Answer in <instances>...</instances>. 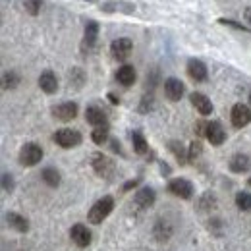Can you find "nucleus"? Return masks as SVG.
Instances as JSON below:
<instances>
[{"instance_id": "nucleus-1", "label": "nucleus", "mask_w": 251, "mask_h": 251, "mask_svg": "<svg viewBox=\"0 0 251 251\" xmlns=\"http://www.w3.org/2000/svg\"><path fill=\"white\" fill-rule=\"evenodd\" d=\"M112 209H114V199L110 195H104L102 199H99L93 207H91V211H89V222L91 224H100L102 220L112 213Z\"/></svg>"}, {"instance_id": "nucleus-2", "label": "nucleus", "mask_w": 251, "mask_h": 251, "mask_svg": "<svg viewBox=\"0 0 251 251\" xmlns=\"http://www.w3.org/2000/svg\"><path fill=\"white\" fill-rule=\"evenodd\" d=\"M54 143L60 145L64 149H72V147H77L81 143V133L77 129H72V127H62L54 133Z\"/></svg>"}, {"instance_id": "nucleus-3", "label": "nucleus", "mask_w": 251, "mask_h": 251, "mask_svg": "<svg viewBox=\"0 0 251 251\" xmlns=\"http://www.w3.org/2000/svg\"><path fill=\"white\" fill-rule=\"evenodd\" d=\"M43 155L45 153H43L41 145H37V143H25L22 147V151H20V162L24 166H35V164H39L43 160Z\"/></svg>"}, {"instance_id": "nucleus-4", "label": "nucleus", "mask_w": 251, "mask_h": 251, "mask_svg": "<svg viewBox=\"0 0 251 251\" xmlns=\"http://www.w3.org/2000/svg\"><path fill=\"white\" fill-rule=\"evenodd\" d=\"M91 164H93V170L100 176V178H110V176L114 174V170H116L114 162H112L108 157H104L102 153H95Z\"/></svg>"}, {"instance_id": "nucleus-5", "label": "nucleus", "mask_w": 251, "mask_h": 251, "mask_svg": "<svg viewBox=\"0 0 251 251\" xmlns=\"http://www.w3.org/2000/svg\"><path fill=\"white\" fill-rule=\"evenodd\" d=\"M230 118H232V126H234V127L242 129V127H246V126L251 122V108L248 104L238 102V104H234Z\"/></svg>"}, {"instance_id": "nucleus-6", "label": "nucleus", "mask_w": 251, "mask_h": 251, "mask_svg": "<svg viewBox=\"0 0 251 251\" xmlns=\"http://www.w3.org/2000/svg\"><path fill=\"white\" fill-rule=\"evenodd\" d=\"M168 191H170L172 195H176V197L191 199V195H193V186H191V182L186 180V178H174V180H170V184H168Z\"/></svg>"}, {"instance_id": "nucleus-7", "label": "nucleus", "mask_w": 251, "mask_h": 251, "mask_svg": "<svg viewBox=\"0 0 251 251\" xmlns=\"http://www.w3.org/2000/svg\"><path fill=\"white\" fill-rule=\"evenodd\" d=\"M131 49H133V43H131V39H127V37H120V39L112 41V45H110V52H112V56L118 58V60H126V58L129 56Z\"/></svg>"}, {"instance_id": "nucleus-8", "label": "nucleus", "mask_w": 251, "mask_h": 251, "mask_svg": "<svg viewBox=\"0 0 251 251\" xmlns=\"http://www.w3.org/2000/svg\"><path fill=\"white\" fill-rule=\"evenodd\" d=\"M77 110L79 108H77L75 102H62V104L52 108V116L56 120H60V122H70V120H74L77 116Z\"/></svg>"}, {"instance_id": "nucleus-9", "label": "nucleus", "mask_w": 251, "mask_h": 251, "mask_svg": "<svg viewBox=\"0 0 251 251\" xmlns=\"http://www.w3.org/2000/svg\"><path fill=\"white\" fill-rule=\"evenodd\" d=\"M70 236H72V242H75V246L79 248H87L91 244V232L83 224H74L70 230Z\"/></svg>"}, {"instance_id": "nucleus-10", "label": "nucleus", "mask_w": 251, "mask_h": 251, "mask_svg": "<svg viewBox=\"0 0 251 251\" xmlns=\"http://www.w3.org/2000/svg\"><path fill=\"white\" fill-rule=\"evenodd\" d=\"M186 91V87H184V83L178 79V77H168L166 81H164V95L170 99V100H180L182 99V95Z\"/></svg>"}, {"instance_id": "nucleus-11", "label": "nucleus", "mask_w": 251, "mask_h": 251, "mask_svg": "<svg viewBox=\"0 0 251 251\" xmlns=\"http://www.w3.org/2000/svg\"><path fill=\"white\" fill-rule=\"evenodd\" d=\"M191 104L195 106V110L201 114V116H209V114H213V102H211V99L207 97V95L203 93H191Z\"/></svg>"}, {"instance_id": "nucleus-12", "label": "nucleus", "mask_w": 251, "mask_h": 251, "mask_svg": "<svg viewBox=\"0 0 251 251\" xmlns=\"http://www.w3.org/2000/svg\"><path fill=\"white\" fill-rule=\"evenodd\" d=\"M39 87H41L47 95L56 93V91H58V79H56V75H54L50 70L43 72L41 77H39Z\"/></svg>"}, {"instance_id": "nucleus-13", "label": "nucleus", "mask_w": 251, "mask_h": 251, "mask_svg": "<svg viewBox=\"0 0 251 251\" xmlns=\"http://www.w3.org/2000/svg\"><path fill=\"white\" fill-rule=\"evenodd\" d=\"M205 137L209 139V143H211V145H222V143H224V139H226V131L222 129V126H220L219 122H209Z\"/></svg>"}, {"instance_id": "nucleus-14", "label": "nucleus", "mask_w": 251, "mask_h": 251, "mask_svg": "<svg viewBox=\"0 0 251 251\" xmlns=\"http://www.w3.org/2000/svg\"><path fill=\"white\" fill-rule=\"evenodd\" d=\"M188 75L193 81H205L207 79V66L197 58H191L188 62Z\"/></svg>"}, {"instance_id": "nucleus-15", "label": "nucleus", "mask_w": 251, "mask_h": 251, "mask_svg": "<svg viewBox=\"0 0 251 251\" xmlns=\"http://www.w3.org/2000/svg\"><path fill=\"white\" fill-rule=\"evenodd\" d=\"M116 79H118V83H122L124 87L133 85V83H135V79H137L135 68H133V66H129V64H124L122 68H118V72H116Z\"/></svg>"}, {"instance_id": "nucleus-16", "label": "nucleus", "mask_w": 251, "mask_h": 251, "mask_svg": "<svg viewBox=\"0 0 251 251\" xmlns=\"http://www.w3.org/2000/svg\"><path fill=\"white\" fill-rule=\"evenodd\" d=\"M85 120L91 126L99 127V126H106V112L100 106H89L85 110Z\"/></svg>"}, {"instance_id": "nucleus-17", "label": "nucleus", "mask_w": 251, "mask_h": 251, "mask_svg": "<svg viewBox=\"0 0 251 251\" xmlns=\"http://www.w3.org/2000/svg\"><path fill=\"white\" fill-rule=\"evenodd\" d=\"M250 168H251V160L248 155L238 153V155H234V157L230 158V170H232V172L244 174V172H248Z\"/></svg>"}, {"instance_id": "nucleus-18", "label": "nucleus", "mask_w": 251, "mask_h": 251, "mask_svg": "<svg viewBox=\"0 0 251 251\" xmlns=\"http://www.w3.org/2000/svg\"><path fill=\"white\" fill-rule=\"evenodd\" d=\"M135 203H137L141 209H149V207L155 203V189L141 188L135 193Z\"/></svg>"}, {"instance_id": "nucleus-19", "label": "nucleus", "mask_w": 251, "mask_h": 251, "mask_svg": "<svg viewBox=\"0 0 251 251\" xmlns=\"http://www.w3.org/2000/svg\"><path fill=\"white\" fill-rule=\"evenodd\" d=\"M97 37H99V24L97 22H87L85 25V35H83V49L87 47V50L97 43Z\"/></svg>"}, {"instance_id": "nucleus-20", "label": "nucleus", "mask_w": 251, "mask_h": 251, "mask_svg": "<svg viewBox=\"0 0 251 251\" xmlns=\"http://www.w3.org/2000/svg\"><path fill=\"white\" fill-rule=\"evenodd\" d=\"M131 143H133V151L137 155H147L149 153V145H147V141H145L141 131H133L131 133Z\"/></svg>"}, {"instance_id": "nucleus-21", "label": "nucleus", "mask_w": 251, "mask_h": 251, "mask_svg": "<svg viewBox=\"0 0 251 251\" xmlns=\"http://www.w3.org/2000/svg\"><path fill=\"white\" fill-rule=\"evenodd\" d=\"M6 220H8V224H10L14 230H18V232H27V230H29V222L24 219V217L16 215V213H10V215L6 217Z\"/></svg>"}, {"instance_id": "nucleus-22", "label": "nucleus", "mask_w": 251, "mask_h": 251, "mask_svg": "<svg viewBox=\"0 0 251 251\" xmlns=\"http://www.w3.org/2000/svg\"><path fill=\"white\" fill-rule=\"evenodd\" d=\"M41 176H43L47 186H50V188H58L60 186V172L56 168H45Z\"/></svg>"}, {"instance_id": "nucleus-23", "label": "nucleus", "mask_w": 251, "mask_h": 251, "mask_svg": "<svg viewBox=\"0 0 251 251\" xmlns=\"http://www.w3.org/2000/svg\"><path fill=\"white\" fill-rule=\"evenodd\" d=\"M91 139H93L97 145H102L108 141V126H99L95 127L93 133H91Z\"/></svg>"}, {"instance_id": "nucleus-24", "label": "nucleus", "mask_w": 251, "mask_h": 251, "mask_svg": "<svg viewBox=\"0 0 251 251\" xmlns=\"http://www.w3.org/2000/svg\"><path fill=\"white\" fill-rule=\"evenodd\" d=\"M18 83H20V75L16 72H6L2 75V87L4 89H14V87H18Z\"/></svg>"}, {"instance_id": "nucleus-25", "label": "nucleus", "mask_w": 251, "mask_h": 251, "mask_svg": "<svg viewBox=\"0 0 251 251\" xmlns=\"http://www.w3.org/2000/svg\"><path fill=\"white\" fill-rule=\"evenodd\" d=\"M236 205H238V209H242V211H251V193L250 191H240V193L236 195Z\"/></svg>"}, {"instance_id": "nucleus-26", "label": "nucleus", "mask_w": 251, "mask_h": 251, "mask_svg": "<svg viewBox=\"0 0 251 251\" xmlns=\"http://www.w3.org/2000/svg\"><path fill=\"white\" fill-rule=\"evenodd\" d=\"M168 147H170V151L176 155V158H178L182 164L186 162V158L188 157H186V149L182 147V143H178V141H170V145H168Z\"/></svg>"}, {"instance_id": "nucleus-27", "label": "nucleus", "mask_w": 251, "mask_h": 251, "mask_svg": "<svg viewBox=\"0 0 251 251\" xmlns=\"http://www.w3.org/2000/svg\"><path fill=\"white\" fill-rule=\"evenodd\" d=\"M41 4H43V0H25V2H24L25 10H27L31 16H37V14H39V10H41Z\"/></svg>"}, {"instance_id": "nucleus-28", "label": "nucleus", "mask_w": 251, "mask_h": 251, "mask_svg": "<svg viewBox=\"0 0 251 251\" xmlns=\"http://www.w3.org/2000/svg\"><path fill=\"white\" fill-rule=\"evenodd\" d=\"M201 149H203V147H201V143H199V141H193V143L189 145V149H188V160H191V162H193L195 158L201 155Z\"/></svg>"}, {"instance_id": "nucleus-29", "label": "nucleus", "mask_w": 251, "mask_h": 251, "mask_svg": "<svg viewBox=\"0 0 251 251\" xmlns=\"http://www.w3.org/2000/svg\"><path fill=\"white\" fill-rule=\"evenodd\" d=\"M222 25H230V27H234V29H240V31H250L246 25H242V24H238V22H234V20H219Z\"/></svg>"}, {"instance_id": "nucleus-30", "label": "nucleus", "mask_w": 251, "mask_h": 251, "mask_svg": "<svg viewBox=\"0 0 251 251\" xmlns=\"http://www.w3.org/2000/svg\"><path fill=\"white\" fill-rule=\"evenodd\" d=\"M2 188H4V191H12L14 189V182H12L10 174H2Z\"/></svg>"}, {"instance_id": "nucleus-31", "label": "nucleus", "mask_w": 251, "mask_h": 251, "mask_svg": "<svg viewBox=\"0 0 251 251\" xmlns=\"http://www.w3.org/2000/svg\"><path fill=\"white\" fill-rule=\"evenodd\" d=\"M207 126H209V122H197V126H195V131H197V135H205L207 133Z\"/></svg>"}, {"instance_id": "nucleus-32", "label": "nucleus", "mask_w": 251, "mask_h": 251, "mask_svg": "<svg viewBox=\"0 0 251 251\" xmlns=\"http://www.w3.org/2000/svg\"><path fill=\"white\" fill-rule=\"evenodd\" d=\"M137 182H139V180H131V182H127V184H126V186H124V189L135 188V186H137Z\"/></svg>"}, {"instance_id": "nucleus-33", "label": "nucleus", "mask_w": 251, "mask_h": 251, "mask_svg": "<svg viewBox=\"0 0 251 251\" xmlns=\"http://www.w3.org/2000/svg\"><path fill=\"white\" fill-rule=\"evenodd\" d=\"M244 16H246V22H250L251 24V6L250 8H246V14H244Z\"/></svg>"}, {"instance_id": "nucleus-34", "label": "nucleus", "mask_w": 251, "mask_h": 251, "mask_svg": "<svg viewBox=\"0 0 251 251\" xmlns=\"http://www.w3.org/2000/svg\"><path fill=\"white\" fill-rule=\"evenodd\" d=\"M110 143H112V149H114V151H118V153H120V143H118V141H114V139H112V141H110Z\"/></svg>"}, {"instance_id": "nucleus-35", "label": "nucleus", "mask_w": 251, "mask_h": 251, "mask_svg": "<svg viewBox=\"0 0 251 251\" xmlns=\"http://www.w3.org/2000/svg\"><path fill=\"white\" fill-rule=\"evenodd\" d=\"M108 99L112 100V104H118V102H120V99H116V97H114V95H112V93L108 95Z\"/></svg>"}, {"instance_id": "nucleus-36", "label": "nucleus", "mask_w": 251, "mask_h": 251, "mask_svg": "<svg viewBox=\"0 0 251 251\" xmlns=\"http://www.w3.org/2000/svg\"><path fill=\"white\" fill-rule=\"evenodd\" d=\"M250 102H251V93H250Z\"/></svg>"}]
</instances>
